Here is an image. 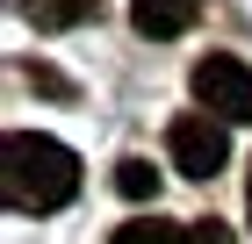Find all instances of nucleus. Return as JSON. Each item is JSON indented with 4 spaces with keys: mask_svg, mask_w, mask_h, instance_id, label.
I'll use <instances>...</instances> for the list:
<instances>
[{
    "mask_svg": "<svg viewBox=\"0 0 252 244\" xmlns=\"http://www.w3.org/2000/svg\"><path fill=\"white\" fill-rule=\"evenodd\" d=\"M188 86H194V101H202L209 115H223V122H252V65H245V57H223V51L194 57Z\"/></svg>",
    "mask_w": 252,
    "mask_h": 244,
    "instance_id": "7ed1b4c3",
    "label": "nucleus"
},
{
    "mask_svg": "<svg viewBox=\"0 0 252 244\" xmlns=\"http://www.w3.org/2000/svg\"><path fill=\"white\" fill-rule=\"evenodd\" d=\"M245 223H252V180H245Z\"/></svg>",
    "mask_w": 252,
    "mask_h": 244,
    "instance_id": "1a4fd4ad",
    "label": "nucleus"
},
{
    "mask_svg": "<svg viewBox=\"0 0 252 244\" xmlns=\"http://www.w3.org/2000/svg\"><path fill=\"white\" fill-rule=\"evenodd\" d=\"M166 151H173V165L188 180H216L223 158H231V122L209 115V108H194V115H180L173 130H166Z\"/></svg>",
    "mask_w": 252,
    "mask_h": 244,
    "instance_id": "f03ea898",
    "label": "nucleus"
},
{
    "mask_svg": "<svg viewBox=\"0 0 252 244\" xmlns=\"http://www.w3.org/2000/svg\"><path fill=\"white\" fill-rule=\"evenodd\" d=\"M180 244H231V237H223V223L209 216V223H188V237H180Z\"/></svg>",
    "mask_w": 252,
    "mask_h": 244,
    "instance_id": "6e6552de",
    "label": "nucleus"
},
{
    "mask_svg": "<svg viewBox=\"0 0 252 244\" xmlns=\"http://www.w3.org/2000/svg\"><path fill=\"white\" fill-rule=\"evenodd\" d=\"M116 194H130V201H152V194H158L152 158H123V165H116Z\"/></svg>",
    "mask_w": 252,
    "mask_h": 244,
    "instance_id": "0eeeda50",
    "label": "nucleus"
},
{
    "mask_svg": "<svg viewBox=\"0 0 252 244\" xmlns=\"http://www.w3.org/2000/svg\"><path fill=\"white\" fill-rule=\"evenodd\" d=\"M180 237H188V223H166V216L152 208V216H130L108 244H180Z\"/></svg>",
    "mask_w": 252,
    "mask_h": 244,
    "instance_id": "39448f33",
    "label": "nucleus"
},
{
    "mask_svg": "<svg viewBox=\"0 0 252 244\" xmlns=\"http://www.w3.org/2000/svg\"><path fill=\"white\" fill-rule=\"evenodd\" d=\"M0 187H7V208L22 216H51L79 194V158L58 144V136H36V130H15L0 144Z\"/></svg>",
    "mask_w": 252,
    "mask_h": 244,
    "instance_id": "f257e3e1",
    "label": "nucleus"
},
{
    "mask_svg": "<svg viewBox=\"0 0 252 244\" xmlns=\"http://www.w3.org/2000/svg\"><path fill=\"white\" fill-rule=\"evenodd\" d=\"M130 29L152 43H173L194 29V0H130Z\"/></svg>",
    "mask_w": 252,
    "mask_h": 244,
    "instance_id": "20e7f679",
    "label": "nucleus"
},
{
    "mask_svg": "<svg viewBox=\"0 0 252 244\" xmlns=\"http://www.w3.org/2000/svg\"><path fill=\"white\" fill-rule=\"evenodd\" d=\"M22 15L36 22V29H79V22L94 15V0H22Z\"/></svg>",
    "mask_w": 252,
    "mask_h": 244,
    "instance_id": "423d86ee",
    "label": "nucleus"
}]
</instances>
